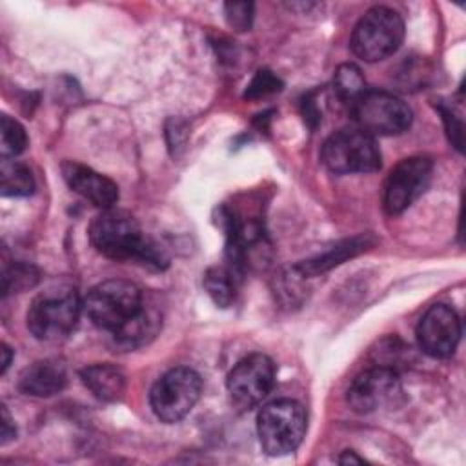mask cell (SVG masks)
<instances>
[{"label":"cell","mask_w":466,"mask_h":466,"mask_svg":"<svg viewBox=\"0 0 466 466\" xmlns=\"http://www.w3.org/2000/svg\"><path fill=\"white\" fill-rule=\"evenodd\" d=\"M89 240L98 253L113 260H133L155 269L167 264L164 251L144 235L127 211L104 209L89 226Z\"/></svg>","instance_id":"obj_1"},{"label":"cell","mask_w":466,"mask_h":466,"mask_svg":"<svg viewBox=\"0 0 466 466\" xmlns=\"http://www.w3.org/2000/svg\"><path fill=\"white\" fill-rule=\"evenodd\" d=\"M146 306L142 289L122 279H111L91 288L84 299L87 319L113 335L133 322Z\"/></svg>","instance_id":"obj_2"},{"label":"cell","mask_w":466,"mask_h":466,"mask_svg":"<svg viewBox=\"0 0 466 466\" xmlns=\"http://www.w3.org/2000/svg\"><path fill=\"white\" fill-rule=\"evenodd\" d=\"M82 308L75 288H49L33 299L27 309V329L46 342L66 339L75 329Z\"/></svg>","instance_id":"obj_3"},{"label":"cell","mask_w":466,"mask_h":466,"mask_svg":"<svg viewBox=\"0 0 466 466\" xmlns=\"http://www.w3.org/2000/svg\"><path fill=\"white\" fill-rule=\"evenodd\" d=\"M308 426L300 402L280 399L266 404L257 417L260 446L269 455H286L299 448Z\"/></svg>","instance_id":"obj_4"},{"label":"cell","mask_w":466,"mask_h":466,"mask_svg":"<svg viewBox=\"0 0 466 466\" xmlns=\"http://www.w3.org/2000/svg\"><path fill=\"white\" fill-rule=\"evenodd\" d=\"M404 38V22L386 5L371 7L357 22L351 35V51L364 62H379L393 55Z\"/></svg>","instance_id":"obj_5"},{"label":"cell","mask_w":466,"mask_h":466,"mask_svg":"<svg viewBox=\"0 0 466 466\" xmlns=\"http://www.w3.org/2000/svg\"><path fill=\"white\" fill-rule=\"evenodd\" d=\"M350 113L359 129L373 135H399L411 124L410 106L386 91L366 89L350 104Z\"/></svg>","instance_id":"obj_6"},{"label":"cell","mask_w":466,"mask_h":466,"mask_svg":"<svg viewBox=\"0 0 466 466\" xmlns=\"http://www.w3.org/2000/svg\"><path fill=\"white\" fill-rule=\"evenodd\" d=\"M324 166L339 175L371 173L380 167V151L375 137L362 129H340L322 146Z\"/></svg>","instance_id":"obj_7"},{"label":"cell","mask_w":466,"mask_h":466,"mask_svg":"<svg viewBox=\"0 0 466 466\" xmlns=\"http://www.w3.org/2000/svg\"><path fill=\"white\" fill-rule=\"evenodd\" d=\"M202 393L200 375L186 366L166 371L151 388L149 404L153 413L167 422L182 420L193 406L198 402Z\"/></svg>","instance_id":"obj_8"},{"label":"cell","mask_w":466,"mask_h":466,"mask_svg":"<svg viewBox=\"0 0 466 466\" xmlns=\"http://www.w3.org/2000/svg\"><path fill=\"white\" fill-rule=\"evenodd\" d=\"M433 164L426 157H410L400 160L384 184V209L390 215H399L408 209L428 187Z\"/></svg>","instance_id":"obj_9"},{"label":"cell","mask_w":466,"mask_h":466,"mask_svg":"<svg viewBox=\"0 0 466 466\" xmlns=\"http://www.w3.org/2000/svg\"><path fill=\"white\" fill-rule=\"evenodd\" d=\"M400 393L399 373L390 366L377 364L355 377L348 388V404L357 413H373L380 408L395 406Z\"/></svg>","instance_id":"obj_10"},{"label":"cell","mask_w":466,"mask_h":466,"mask_svg":"<svg viewBox=\"0 0 466 466\" xmlns=\"http://www.w3.org/2000/svg\"><path fill=\"white\" fill-rule=\"evenodd\" d=\"M275 384V364L264 353H251L238 360L228 375V393L238 408L258 404Z\"/></svg>","instance_id":"obj_11"},{"label":"cell","mask_w":466,"mask_h":466,"mask_svg":"<svg viewBox=\"0 0 466 466\" xmlns=\"http://www.w3.org/2000/svg\"><path fill=\"white\" fill-rule=\"evenodd\" d=\"M461 340L459 315L446 304H435L426 309L417 326L419 348L433 357H450Z\"/></svg>","instance_id":"obj_12"},{"label":"cell","mask_w":466,"mask_h":466,"mask_svg":"<svg viewBox=\"0 0 466 466\" xmlns=\"http://www.w3.org/2000/svg\"><path fill=\"white\" fill-rule=\"evenodd\" d=\"M60 169L66 184L102 211L111 209L118 200V186L106 175L73 160H66Z\"/></svg>","instance_id":"obj_13"},{"label":"cell","mask_w":466,"mask_h":466,"mask_svg":"<svg viewBox=\"0 0 466 466\" xmlns=\"http://www.w3.org/2000/svg\"><path fill=\"white\" fill-rule=\"evenodd\" d=\"M67 384L66 366L56 359L36 360L18 377V390L33 397H51L60 393Z\"/></svg>","instance_id":"obj_14"},{"label":"cell","mask_w":466,"mask_h":466,"mask_svg":"<svg viewBox=\"0 0 466 466\" xmlns=\"http://www.w3.org/2000/svg\"><path fill=\"white\" fill-rule=\"evenodd\" d=\"M82 382L89 391L106 402L118 400L126 391V375L113 364H91L80 371Z\"/></svg>","instance_id":"obj_15"},{"label":"cell","mask_w":466,"mask_h":466,"mask_svg":"<svg viewBox=\"0 0 466 466\" xmlns=\"http://www.w3.org/2000/svg\"><path fill=\"white\" fill-rule=\"evenodd\" d=\"M373 240L368 235H359L353 238H348L344 242H339L337 246H333L331 249L324 251L322 255H317L309 260H304L300 264H297V271H300L302 275H319L322 271H328L329 268L344 262L346 258H351L355 255H359L360 251H364L368 246H371Z\"/></svg>","instance_id":"obj_16"},{"label":"cell","mask_w":466,"mask_h":466,"mask_svg":"<svg viewBox=\"0 0 466 466\" xmlns=\"http://www.w3.org/2000/svg\"><path fill=\"white\" fill-rule=\"evenodd\" d=\"M35 189L31 169L16 160H2L0 166V191L4 197H27Z\"/></svg>","instance_id":"obj_17"},{"label":"cell","mask_w":466,"mask_h":466,"mask_svg":"<svg viewBox=\"0 0 466 466\" xmlns=\"http://www.w3.org/2000/svg\"><path fill=\"white\" fill-rule=\"evenodd\" d=\"M237 277L229 268H209L204 275V288L213 302L220 308H228L235 300Z\"/></svg>","instance_id":"obj_18"},{"label":"cell","mask_w":466,"mask_h":466,"mask_svg":"<svg viewBox=\"0 0 466 466\" xmlns=\"http://www.w3.org/2000/svg\"><path fill=\"white\" fill-rule=\"evenodd\" d=\"M333 87L342 102L351 104L359 95L366 91V80L362 71L355 64H342L335 71Z\"/></svg>","instance_id":"obj_19"},{"label":"cell","mask_w":466,"mask_h":466,"mask_svg":"<svg viewBox=\"0 0 466 466\" xmlns=\"http://www.w3.org/2000/svg\"><path fill=\"white\" fill-rule=\"evenodd\" d=\"M27 146V135L24 126L11 118L9 115H2L0 118V151L4 158L20 155Z\"/></svg>","instance_id":"obj_20"},{"label":"cell","mask_w":466,"mask_h":466,"mask_svg":"<svg viewBox=\"0 0 466 466\" xmlns=\"http://www.w3.org/2000/svg\"><path fill=\"white\" fill-rule=\"evenodd\" d=\"M38 282V271L31 264L15 262L13 266H5L2 269V291L4 295L9 291H24L33 288Z\"/></svg>","instance_id":"obj_21"},{"label":"cell","mask_w":466,"mask_h":466,"mask_svg":"<svg viewBox=\"0 0 466 466\" xmlns=\"http://www.w3.org/2000/svg\"><path fill=\"white\" fill-rule=\"evenodd\" d=\"M226 20L237 31H246L251 27L253 4L251 2H229L224 5Z\"/></svg>","instance_id":"obj_22"},{"label":"cell","mask_w":466,"mask_h":466,"mask_svg":"<svg viewBox=\"0 0 466 466\" xmlns=\"http://www.w3.org/2000/svg\"><path fill=\"white\" fill-rule=\"evenodd\" d=\"M282 87V82L268 69H260L246 89V98H260L268 93H275Z\"/></svg>","instance_id":"obj_23"},{"label":"cell","mask_w":466,"mask_h":466,"mask_svg":"<svg viewBox=\"0 0 466 466\" xmlns=\"http://www.w3.org/2000/svg\"><path fill=\"white\" fill-rule=\"evenodd\" d=\"M15 433H16V428H15V422L7 411L5 406H2V426H0V442L2 444H7L9 441L15 439Z\"/></svg>","instance_id":"obj_24"},{"label":"cell","mask_w":466,"mask_h":466,"mask_svg":"<svg viewBox=\"0 0 466 466\" xmlns=\"http://www.w3.org/2000/svg\"><path fill=\"white\" fill-rule=\"evenodd\" d=\"M0 355H2V368H0V373L4 375L5 373V370L9 368V364H11V357H13V351H11V348L7 346V344H2V350H0Z\"/></svg>","instance_id":"obj_25"},{"label":"cell","mask_w":466,"mask_h":466,"mask_svg":"<svg viewBox=\"0 0 466 466\" xmlns=\"http://www.w3.org/2000/svg\"><path fill=\"white\" fill-rule=\"evenodd\" d=\"M339 462H340V464H348V462H357V464H360V462H364V459L359 457L355 451L346 450V451L339 457Z\"/></svg>","instance_id":"obj_26"}]
</instances>
